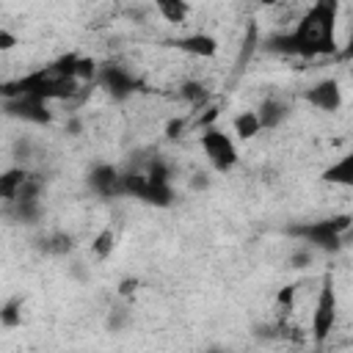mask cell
Masks as SVG:
<instances>
[{
    "label": "cell",
    "instance_id": "1",
    "mask_svg": "<svg viewBox=\"0 0 353 353\" xmlns=\"http://www.w3.org/2000/svg\"><path fill=\"white\" fill-rule=\"evenodd\" d=\"M336 14H339V3L334 0L312 3L298 17L295 28L279 39V44H284L287 52L303 58L331 55L336 50Z\"/></svg>",
    "mask_w": 353,
    "mask_h": 353
},
{
    "label": "cell",
    "instance_id": "2",
    "mask_svg": "<svg viewBox=\"0 0 353 353\" xmlns=\"http://www.w3.org/2000/svg\"><path fill=\"white\" fill-rule=\"evenodd\" d=\"M199 146H201L207 163H210L215 171H221V174L232 171V168L240 163L234 138H232L229 132H223L221 127H215V124L201 130V135H199Z\"/></svg>",
    "mask_w": 353,
    "mask_h": 353
},
{
    "label": "cell",
    "instance_id": "3",
    "mask_svg": "<svg viewBox=\"0 0 353 353\" xmlns=\"http://www.w3.org/2000/svg\"><path fill=\"white\" fill-rule=\"evenodd\" d=\"M336 290L331 279H323L317 301H314V312H312V342L320 347L328 342V336L336 328Z\"/></svg>",
    "mask_w": 353,
    "mask_h": 353
},
{
    "label": "cell",
    "instance_id": "4",
    "mask_svg": "<svg viewBox=\"0 0 353 353\" xmlns=\"http://www.w3.org/2000/svg\"><path fill=\"white\" fill-rule=\"evenodd\" d=\"M168 44L174 50H179V52H185V55H193V58H215L218 50H221L218 39L212 33H207V30H193V33L176 36Z\"/></svg>",
    "mask_w": 353,
    "mask_h": 353
},
{
    "label": "cell",
    "instance_id": "5",
    "mask_svg": "<svg viewBox=\"0 0 353 353\" xmlns=\"http://www.w3.org/2000/svg\"><path fill=\"white\" fill-rule=\"evenodd\" d=\"M306 102L314 105L317 110L334 113V110L342 108V88H339V83H336L334 77L320 80V83H314V85L306 91Z\"/></svg>",
    "mask_w": 353,
    "mask_h": 353
},
{
    "label": "cell",
    "instance_id": "6",
    "mask_svg": "<svg viewBox=\"0 0 353 353\" xmlns=\"http://www.w3.org/2000/svg\"><path fill=\"white\" fill-rule=\"evenodd\" d=\"M8 113L25 119V121H36V124H44L50 119L47 113V102L44 99H36V97H8Z\"/></svg>",
    "mask_w": 353,
    "mask_h": 353
},
{
    "label": "cell",
    "instance_id": "7",
    "mask_svg": "<svg viewBox=\"0 0 353 353\" xmlns=\"http://www.w3.org/2000/svg\"><path fill=\"white\" fill-rule=\"evenodd\" d=\"M28 182H30V174L22 165H11V168L0 171V199L8 201V204L19 201V196H22Z\"/></svg>",
    "mask_w": 353,
    "mask_h": 353
},
{
    "label": "cell",
    "instance_id": "8",
    "mask_svg": "<svg viewBox=\"0 0 353 353\" xmlns=\"http://www.w3.org/2000/svg\"><path fill=\"white\" fill-rule=\"evenodd\" d=\"M88 182H91V188H94L97 193H102V196H116V193H121V174H119L116 165H108V163L97 165V168L91 171V176H88Z\"/></svg>",
    "mask_w": 353,
    "mask_h": 353
},
{
    "label": "cell",
    "instance_id": "9",
    "mask_svg": "<svg viewBox=\"0 0 353 353\" xmlns=\"http://www.w3.org/2000/svg\"><path fill=\"white\" fill-rule=\"evenodd\" d=\"M232 132H234L237 141L248 143V141H254V138L262 132V124H259V119H256L254 110H240V113L232 119Z\"/></svg>",
    "mask_w": 353,
    "mask_h": 353
},
{
    "label": "cell",
    "instance_id": "10",
    "mask_svg": "<svg viewBox=\"0 0 353 353\" xmlns=\"http://www.w3.org/2000/svg\"><path fill=\"white\" fill-rule=\"evenodd\" d=\"M254 113H256L262 130H273V127H279V124L287 119V105L270 97V99H265V102L259 105V110H254Z\"/></svg>",
    "mask_w": 353,
    "mask_h": 353
},
{
    "label": "cell",
    "instance_id": "11",
    "mask_svg": "<svg viewBox=\"0 0 353 353\" xmlns=\"http://www.w3.org/2000/svg\"><path fill=\"white\" fill-rule=\"evenodd\" d=\"M323 182H331V185H350L353 182V154H342L336 163H331L323 176Z\"/></svg>",
    "mask_w": 353,
    "mask_h": 353
},
{
    "label": "cell",
    "instance_id": "12",
    "mask_svg": "<svg viewBox=\"0 0 353 353\" xmlns=\"http://www.w3.org/2000/svg\"><path fill=\"white\" fill-rule=\"evenodd\" d=\"M113 248H116V232H113L110 226L99 229V232L91 237V243H88V251H91V256H94L97 262H105V259L113 254Z\"/></svg>",
    "mask_w": 353,
    "mask_h": 353
},
{
    "label": "cell",
    "instance_id": "13",
    "mask_svg": "<svg viewBox=\"0 0 353 353\" xmlns=\"http://www.w3.org/2000/svg\"><path fill=\"white\" fill-rule=\"evenodd\" d=\"M154 11H157L165 22L179 25V22L188 19V14H190V3H185V0H154Z\"/></svg>",
    "mask_w": 353,
    "mask_h": 353
},
{
    "label": "cell",
    "instance_id": "14",
    "mask_svg": "<svg viewBox=\"0 0 353 353\" xmlns=\"http://www.w3.org/2000/svg\"><path fill=\"white\" fill-rule=\"evenodd\" d=\"M295 292H298L295 284L281 287V290L276 292V309H281V312H292V306H295Z\"/></svg>",
    "mask_w": 353,
    "mask_h": 353
},
{
    "label": "cell",
    "instance_id": "15",
    "mask_svg": "<svg viewBox=\"0 0 353 353\" xmlns=\"http://www.w3.org/2000/svg\"><path fill=\"white\" fill-rule=\"evenodd\" d=\"M0 320H3L6 325H17V323L22 320V309H19V301H11V303H6V306L0 309Z\"/></svg>",
    "mask_w": 353,
    "mask_h": 353
},
{
    "label": "cell",
    "instance_id": "16",
    "mask_svg": "<svg viewBox=\"0 0 353 353\" xmlns=\"http://www.w3.org/2000/svg\"><path fill=\"white\" fill-rule=\"evenodd\" d=\"M179 97H185L188 102H201V97H204V91H201V85L199 83H185L182 88H179Z\"/></svg>",
    "mask_w": 353,
    "mask_h": 353
},
{
    "label": "cell",
    "instance_id": "17",
    "mask_svg": "<svg viewBox=\"0 0 353 353\" xmlns=\"http://www.w3.org/2000/svg\"><path fill=\"white\" fill-rule=\"evenodd\" d=\"M182 132H185V119H182V116H179V119H171V121L165 124V138H168V141L182 138Z\"/></svg>",
    "mask_w": 353,
    "mask_h": 353
},
{
    "label": "cell",
    "instance_id": "18",
    "mask_svg": "<svg viewBox=\"0 0 353 353\" xmlns=\"http://www.w3.org/2000/svg\"><path fill=\"white\" fill-rule=\"evenodd\" d=\"M17 47V36L6 28H0V52H11Z\"/></svg>",
    "mask_w": 353,
    "mask_h": 353
},
{
    "label": "cell",
    "instance_id": "19",
    "mask_svg": "<svg viewBox=\"0 0 353 353\" xmlns=\"http://www.w3.org/2000/svg\"><path fill=\"white\" fill-rule=\"evenodd\" d=\"M135 287H138V279H124L119 287V295H130V292H135Z\"/></svg>",
    "mask_w": 353,
    "mask_h": 353
}]
</instances>
